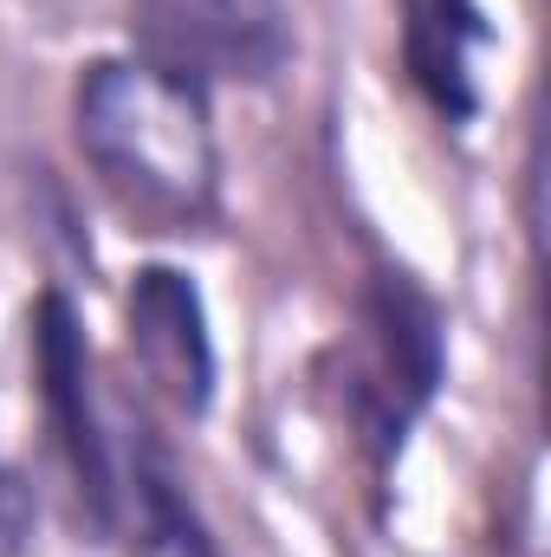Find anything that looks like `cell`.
Instances as JSON below:
<instances>
[{"instance_id": "obj_1", "label": "cell", "mask_w": 551, "mask_h": 557, "mask_svg": "<svg viewBox=\"0 0 551 557\" xmlns=\"http://www.w3.org/2000/svg\"><path fill=\"white\" fill-rule=\"evenodd\" d=\"M78 149L124 214L182 234L215 208V131L201 78L162 59H98L78 78Z\"/></svg>"}, {"instance_id": "obj_2", "label": "cell", "mask_w": 551, "mask_h": 557, "mask_svg": "<svg viewBox=\"0 0 551 557\" xmlns=\"http://www.w3.org/2000/svg\"><path fill=\"white\" fill-rule=\"evenodd\" d=\"M434 383H441V311H434V298L409 273H377V285L364 292V331H357L351 376H344L351 416H357L377 460L403 454V434L428 409Z\"/></svg>"}, {"instance_id": "obj_3", "label": "cell", "mask_w": 551, "mask_h": 557, "mask_svg": "<svg viewBox=\"0 0 551 557\" xmlns=\"http://www.w3.org/2000/svg\"><path fill=\"white\" fill-rule=\"evenodd\" d=\"M33 357H39L46 421H52L59 454H65V467L78 480V499L111 532V512H118V454H111L98 403H91V350H85V331H78V318H72V305L59 292H46L39 311H33Z\"/></svg>"}, {"instance_id": "obj_4", "label": "cell", "mask_w": 551, "mask_h": 557, "mask_svg": "<svg viewBox=\"0 0 551 557\" xmlns=\"http://www.w3.org/2000/svg\"><path fill=\"white\" fill-rule=\"evenodd\" d=\"M131 350L156 396H169L182 416H201L215 403V344H208V311L188 273L175 267H143L131 278Z\"/></svg>"}, {"instance_id": "obj_5", "label": "cell", "mask_w": 551, "mask_h": 557, "mask_svg": "<svg viewBox=\"0 0 551 557\" xmlns=\"http://www.w3.org/2000/svg\"><path fill=\"white\" fill-rule=\"evenodd\" d=\"M156 20L169 39V52H156V59L175 72L215 65V72H241V78H273L292 52L279 0H156Z\"/></svg>"}, {"instance_id": "obj_6", "label": "cell", "mask_w": 551, "mask_h": 557, "mask_svg": "<svg viewBox=\"0 0 551 557\" xmlns=\"http://www.w3.org/2000/svg\"><path fill=\"white\" fill-rule=\"evenodd\" d=\"M131 454L118 467V512H111V532L124 525L131 532V557H221L201 512L188 506L169 454L149 441V428H131Z\"/></svg>"}, {"instance_id": "obj_7", "label": "cell", "mask_w": 551, "mask_h": 557, "mask_svg": "<svg viewBox=\"0 0 551 557\" xmlns=\"http://www.w3.org/2000/svg\"><path fill=\"white\" fill-rule=\"evenodd\" d=\"M487 39L480 0H403V59L441 117H474V52Z\"/></svg>"}, {"instance_id": "obj_8", "label": "cell", "mask_w": 551, "mask_h": 557, "mask_svg": "<svg viewBox=\"0 0 551 557\" xmlns=\"http://www.w3.org/2000/svg\"><path fill=\"white\" fill-rule=\"evenodd\" d=\"M33 539V486L20 473H0V557H20Z\"/></svg>"}]
</instances>
